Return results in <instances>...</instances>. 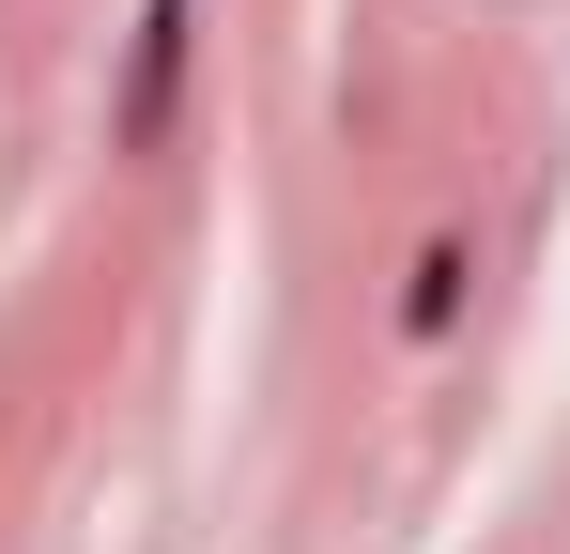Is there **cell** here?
Segmentation results:
<instances>
[{"label":"cell","mask_w":570,"mask_h":554,"mask_svg":"<svg viewBox=\"0 0 570 554\" xmlns=\"http://www.w3.org/2000/svg\"><path fill=\"white\" fill-rule=\"evenodd\" d=\"M170 92H186V0H139V78H124V155L170 123Z\"/></svg>","instance_id":"1"}]
</instances>
